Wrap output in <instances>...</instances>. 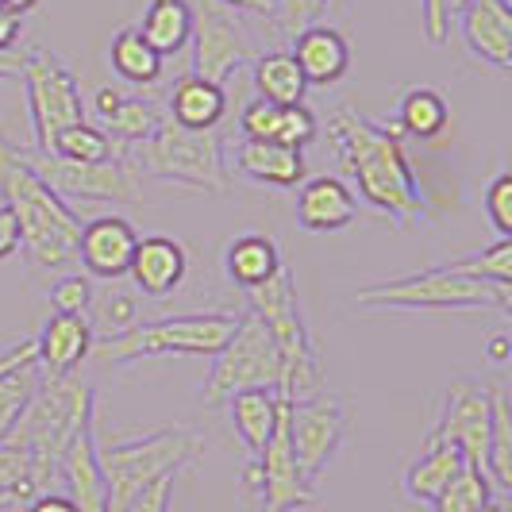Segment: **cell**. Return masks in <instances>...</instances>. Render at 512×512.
Here are the masks:
<instances>
[{
  "mask_svg": "<svg viewBox=\"0 0 512 512\" xmlns=\"http://www.w3.org/2000/svg\"><path fill=\"white\" fill-rule=\"evenodd\" d=\"M24 89H27V112H31V131H35V151L51 154L54 135L74 128L85 120V101L81 85L66 70L58 54L31 47L24 51Z\"/></svg>",
  "mask_w": 512,
  "mask_h": 512,
  "instance_id": "30bf717a",
  "label": "cell"
},
{
  "mask_svg": "<svg viewBox=\"0 0 512 512\" xmlns=\"http://www.w3.org/2000/svg\"><path fill=\"white\" fill-rule=\"evenodd\" d=\"M205 451V439L193 428H154L147 436L120 439V443H97V459L108 486V505L104 512H124L131 497H139L158 478L178 474L181 466Z\"/></svg>",
  "mask_w": 512,
  "mask_h": 512,
  "instance_id": "277c9868",
  "label": "cell"
},
{
  "mask_svg": "<svg viewBox=\"0 0 512 512\" xmlns=\"http://www.w3.org/2000/svg\"><path fill=\"white\" fill-rule=\"evenodd\" d=\"M112 70L131 81V85H154L158 77H162V54L154 51L151 43L139 35V27H124L116 39H112Z\"/></svg>",
  "mask_w": 512,
  "mask_h": 512,
  "instance_id": "1f68e13d",
  "label": "cell"
},
{
  "mask_svg": "<svg viewBox=\"0 0 512 512\" xmlns=\"http://www.w3.org/2000/svg\"><path fill=\"white\" fill-rule=\"evenodd\" d=\"M93 412H97L93 389L77 382L74 374L70 378H47V374L39 378L31 405L20 416L12 439L4 443V447H16L27 459L39 493H47L51 478L58 474V459H62L66 443L74 439L81 424L93 420Z\"/></svg>",
  "mask_w": 512,
  "mask_h": 512,
  "instance_id": "3957f363",
  "label": "cell"
},
{
  "mask_svg": "<svg viewBox=\"0 0 512 512\" xmlns=\"http://www.w3.org/2000/svg\"><path fill=\"white\" fill-rule=\"evenodd\" d=\"M293 62L301 66L308 85H335L339 77L351 70V47L343 31L324 24H312L293 35Z\"/></svg>",
  "mask_w": 512,
  "mask_h": 512,
  "instance_id": "cb8c5ba5",
  "label": "cell"
},
{
  "mask_svg": "<svg viewBox=\"0 0 512 512\" xmlns=\"http://www.w3.org/2000/svg\"><path fill=\"white\" fill-rule=\"evenodd\" d=\"M466 4H470V0H447V8H451V16H455V12H462Z\"/></svg>",
  "mask_w": 512,
  "mask_h": 512,
  "instance_id": "9f6ffc18",
  "label": "cell"
},
{
  "mask_svg": "<svg viewBox=\"0 0 512 512\" xmlns=\"http://www.w3.org/2000/svg\"><path fill=\"white\" fill-rule=\"evenodd\" d=\"M0 208H4V193H0Z\"/></svg>",
  "mask_w": 512,
  "mask_h": 512,
  "instance_id": "6f0895ef",
  "label": "cell"
},
{
  "mask_svg": "<svg viewBox=\"0 0 512 512\" xmlns=\"http://www.w3.org/2000/svg\"><path fill=\"white\" fill-rule=\"evenodd\" d=\"M16 251H20V228H16V216L4 205L0 208V262L12 258Z\"/></svg>",
  "mask_w": 512,
  "mask_h": 512,
  "instance_id": "f6af8a7d",
  "label": "cell"
},
{
  "mask_svg": "<svg viewBox=\"0 0 512 512\" xmlns=\"http://www.w3.org/2000/svg\"><path fill=\"white\" fill-rule=\"evenodd\" d=\"M247 301H251V312L266 324V332L278 343V355H282V389H278V397L305 401L312 393H320V382H324L320 378V355H316L305 320H301L293 274L282 266L270 282L247 289Z\"/></svg>",
  "mask_w": 512,
  "mask_h": 512,
  "instance_id": "ba28073f",
  "label": "cell"
},
{
  "mask_svg": "<svg viewBox=\"0 0 512 512\" xmlns=\"http://www.w3.org/2000/svg\"><path fill=\"white\" fill-rule=\"evenodd\" d=\"M112 151H116L112 139L97 124H89V120L58 131L51 147L54 158H66V162H104V158H112Z\"/></svg>",
  "mask_w": 512,
  "mask_h": 512,
  "instance_id": "d590c367",
  "label": "cell"
},
{
  "mask_svg": "<svg viewBox=\"0 0 512 512\" xmlns=\"http://www.w3.org/2000/svg\"><path fill=\"white\" fill-rule=\"evenodd\" d=\"M224 270H228V278L235 285H243V289H255V285L270 282L278 270H282V255H278V247H274V239L270 235H239V239H231L228 251H224Z\"/></svg>",
  "mask_w": 512,
  "mask_h": 512,
  "instance_id": "83f0119b",
  "label": "cell"
},
{
  "mask_svg": "<svg viewBox=\"0 0 512 512\" xmlns=\"http://www.w3.org/2000/svg\"><path fill=\"white\" fill-rule=\"evenodd\" d=\"M20 74H24V54L0 51V81H4V77H20Z\"/></svg>",
  "mask_w": 512,
  "mask_h": 512,
  "instance_id": "681fc988",
  "label": "cell"
},
{
  "mask_svg": "<svg viewBox=\"0 0 512 512\" xmlns=\"http://www.w3.org/2000/svg\"><path fill=\"white\" fill-rule=\"evenodd\" d=\"M162 124V112L154 108L151 101H139V97H120V104L104 116V135L112 139L116 151H128L135 143L151 139L154 131Z\"/></svg>",
  "mask_w": 512,
  "mask_h": 512,
  "instance_id": "d6a6232c",
  "label": "cell"
},
{
  "mask_svg": "<svg viewBox=\"0 0 512 512\" xmlns=\"http://www.w3.org/2000/svg\"><path fill=\"white\" fill-rule=\"evenodd\" d=\"M359 216V201L351 193V185L339 178H305L297 185V224L305 231H343L355 224Z\"/></svg>",
  "mask_w": 512,
  "mask_h": 512,
  "instance_id": "d6986e66",
  "label": "cell"
},
{
  "mask_svg": "<svg viewBox=\"0 0 512 512\" xmlns=\"http://www.w3.org/2000/svg\"><path fill=\"white\" fill-rule=\"evenodd\" d=\"M347 432V405L335 393H312L305 401H289V447L308 486L328 470Z\"/></svg>",
  "mask_w": 512,
  "mask_h": 512,
  "instance_id": "4fadbf2b",
  "label": "cell"
},
{
  "mask_svg": "<svg viewBox=\"0 0 512 512\" xmlns=\"http://www.w3.org/2000/svg\"><path fill=\"white\" fill-rule=\"evenodd\" d=\"M255 89L258 101L270 104H305L308 81L289 51H270L255 58Z\"/></svg>",
  "mask_w": 512,
  "mask_h": 512,
  "instance_id": "4dcf8cb0",
  "label": "cell"
},
{
  "mask_svg": "<svg viewBox=\"0 0 512 512\" xmlns=\"http://www.w3.org/2000/svg\"><path fill=\"white\" fill-rule=\"evenodd\" d=\"M455 274L462 278H478V282H493V285H512V239H497L489 243L486 251L478 255H466L447 262Z\"/></svg>",
  "mask_w": 512,
  "mask_h": 512,
  "instance_id": "8d00e7d4",
  "label": "cell"
},
{
  "mask_svg": "<svg viewBox=\"0 0 512 512\" xmlns=\"http://www.w3.org/2000/svg\"><path fill=\"white\" fill-rule=\"evenodd\" d=\"M185 270H189V258H185V247H181L178 239L147 235L131 251L128 278L135 282V289L143 297H170L185 282Z\"/></svg>",
  "mask_w": 512,
  "mask_h": 512,
  "instance_id": "ffe728a7",
  "label": "cell"
},
{
  "mask_svg": "<svg viewBox=\"0 0 512 512\" xmlns=\"http://www.w3.org/2000/svg\"><path fill=\"white\" fill-rule=\"evenodd\" d=\"M116 104H120V93H116V89H101V93H97V112H101V120Z\"/></svg>",
  "mask_w": 512,
  "mask_h": 512,
  "instance_id": "816d5d0a",
  "label": "cell"
},
{
  "mask_svg": "<svg viewBox=\"0 0 512 512\" xmlns=\"http://www.w3.org/2000/svg\"><path fill=\"white\" fill-rule=\"evenodd\" d=\"M35 362L47 378H70L81 359H89L93 351V324L89 316H70V312H54L51 320L35 335Z\"/></svg>",
  "mask_w": 512,
  "mask_h": 512,
  "instance_id": "ac0fdd59",
  "label": "cell"
},
{
  "mask_svg": "<svg viewBox=\"0 0 512 512\" xmlns=\"http://www.w3.org/2000/svg\"><path fill=\"white\" fill-rule=\"evenodd\" d=\"M231 166L239 178L270 189H297L305 181V154L266 139H239L231 151Z\"/></svg>",
  "mask_w": 512,
  "mask_h": 512,
  "instance_id": "7402d4cb",
  "label": "cell"
},
{
  "mask_svg": "<svg viewBox=\"0 0 512 512\" xmlns=\"http://www.w3.org/2000/svg\"><path fill=\"white\" fill-rule=\"evenodd\" d=\"M239 389H282V355L278 343L270 339L266 324L255 312L239 316V328L224 343V351L212 359L205 385V401H228Z\"/></svg>",
  "mask_w": 512,
  "mask_h": 512,
  "instance_id": "9c48e42d",
  "label": "cell"
},
{
  "mask_svg": "<svg viewBox=\"0 0 512 512\" xmlns=\"http://www.w3.org/2000/svg\"><path fill=\"white\" fill-rule=\"evenodd\" d=\"M0 493H12L16 501H31L39 489L31 478V466L16 447H0Z\"/></svg>",
  "mask_w": 512,
  "mask_h": 512,
  "instance_id": "ab89813d",
  "label": "cell"
},
{
  "mask_svg": "<svg viewBox=\"0 0 512 512\" xmlns=\"http://www.w3.org/2000/svg\"><path fill=\"white\" fill-rule=\"evenodd\" d=\"M24 158L66 205L70 201H101V205H135L139 201V178L131 174V166L124 158L66 162V158L39 151L24 154Z\"/></svg>",
  "mask_w": 512,
  "mask_h": 512,
  "instance_id": "8fae6325",
  "label": "cell"
},
{
  "mask_svg": "<svg viewBox=\"0 0 512 512\" xmlns=\"http://www.w3.org/2000/svg\"><path fill=\"white\" fill-rule=\"evenodd\" d=\"M139 35H143L162 58H166V54H178L181 47L189 43V35H193L189 0H151L147 12H143Z\"/></svg>",
  "mask_w": 512,
  "mask_h": 512,
  "instance_id": "f1b7e54d",
  "label": "cell"
},
{
  "mask_svg": "<svg viewBox=\"0 0 512 512\" xmlns=\"http://www.w3.org/2000/svg\"><path fill=\"white\" fill-rule=\"evenodd\" d=\"M35 339H24V343H16V347H8L4 355H0V374L4 370H12V366H24V362H35Z\"/></svg>",
  "mask_w": 512,
  "mask_h": 512,
  "instance_id": "c3c4849f",
  "label": "cell"
},
{
  "mask_svg": "<svg viewBox=\"0 0 512 512\" xmlns=\"http://www.w3.org/2000/svg\"><path fill=\"white\" fill-rule=\"evenodd\" d=\"M228 412L235 436L243 439V447L251 455H258L270 443L274 424H278V393L274 389H239L228 397Z\"/></svg>",
  "mask_w": 512,
  "mask_h": 512,
  "instance_id": "4316f807",
  "label": "cell"
},
{
  "mask_svg": "<svg viewBox=\"0 0 512 512\" xmlns=\"http://www.w3.org/2000/svg\"><path fill=\"white\" fill-rule=\"evenodd\" d=\"M462 466L466 459L455 443H424V451L405 470V497L416 505H432L439 493L459 478Z\"/></svg>",
  "mask_w": 512,
  "mask_h": 512,
  "instance_id": "484cf974",
  "label": "cell"
},
{
  "mask_svg": "<svg viewBox=\"0 0 512 512\" xmlns=\"http://www.w3.org/2000/svg\"><path fill=\"white\" fill-rule=\"evenodd\" d=\"M397 131H405L412 139H436L439 131L447 128L451 112H447V101L439 97L436 89H412L401 97V108H397Z\"/></svg>",
  "mask_w": 512,
  "mask_h": 512,
  "instance_id": "e575fe53",
  "label": "cell"
},
{
  "mask_svg": "<svg viewBox=\"0 0 512 512\" xmlns=\"http://www.w3.org/2000/svg\"><path fill=\"white\" fill-rule=\"evenodd\" d=\"M0 4H4L8 12H16L20 20H24V16L31 12V8H39V0H0Z\"/></svg>",
  "mask_w": 512,
  "mask_h": 512,
  "instance_id": "f5cc1de1",
  "label": "cell"
},
{
  "mask_svg": "<svg viewBox=\"0 0 512 512\" xmlns=\"http://www.w3.org/2000/svg\"><path fill=\"white\" fill-rule=\"evenodd\" d=\"M247 489H255L262 512H297L312 509L316 505V493L301 478L297 459H293V447H289V401L278 397V424H274V436L270 443L255 455V462L247 466L243 474Z\"/></svg>",
  "mask_w": 512,
  "mask_h": 512,
  "instance_id": "7c38bea8",
  "label": "cell"
},
{
  "mask_svg": "<svg viewBox=\"0 0 512 512\" xmlns=\"http://www.w3.org/2000/svg\"><path fill=\"white\" fill-rule=\"evenodd\" d=\"M93 424H97V412H93L89 424L77 428L74 439L62 451V459H58V478L70 489L66 497L81 512H104V505H108V486H104V470L101 459H97V432H93Z\"/></svg>",
  "mask_w": 512,
  "mask_h": 512,
  "instance_id": "e0dca14e",
  "label": "cell"
},
{
  "mask_svg": "<svg viewBox=\"0 0 512 512\" xmlns=\"http://www.w3.org/2000/svg\"><path fill=\"white\" fill-rule=\"evenodd\" d=\"M359 308H397V312H512V285L462 278L451 266H432L393 282L362 285L355 293Z\"/></svg>",
  "mask_w": 512,
  "mask_h": 512,
  "instance_id": "5b68a950",
  "label": "cell"
},
{
  "mask_svg": "<svg viewBox=\"0 0 512 512\" xmlns=\"http://www.w3.org/2000/svg\"><path fill=\"white\" fill-rule=\"evenodd\" d=\"M51 305L54 312H70V316H85L93 305V282L85 274H62L51 285Z\"/></svg>",
  "mask_w": 512,
  "mask_h": 512,
  "instance_id": "60d3db41",
  "label": "cell"
},
{
  "mask_svg": "<svg viewBox=\"0 0 512 512\" xmlns=\"http://www.w3.org/2000/svg\"><path fill=\"white\" fill-rule=\"evenodd\" d=\"M135 243H139V235L124 216H97V220L81 224L77 266L85 270V278L116 282V278L128 274Z\"/></svg>",
  "mask_w": 512,
  "mask_h": 512,
  "instance_id": "2e32d148",
  "label": "cell"
},
{
  "mask_svg": "<svg viewBox=\"0 0 512 512\" xmlns=\"http://www.w3.org/2000/svg\"><path fill=\"white\" fill-rule=\"evenodd\" d=\"M486 216L497 228V239H512V174H497L486 189Z\"/></svg>",
  "mask_w": 512,
  "mask_h": 512,
  "instance_id": "7bdbcfd3",
  "label": "cell"
},
{
  "mask_svg": "<svg viewBox=\"0 0 512 512\" xmlns=\"http://www.w3.org/2000/svg\"><path fill=\"white\" fill-rule=\"evenodd\" d=\"M224 112H228L224 85H212V81H205V77L197 74H185L174 81V89H170V120L178 128L212 131L220 128Z\"/></svg>",
  "mask_w": 512,
  "mask_h": 512,
  "instance_id": "d4e9b609",
  "label": "cell"
},
{
  "mask_svg": "<svg viewBox=\"0 0 512 512\" xmlns=\"http://www.w3.org/2000/svg\"><path fill=\"white\" fill-rule=\"evenodd\" d=\"M332 143L347 174L359 185L362 201L385 212L397 224L424 228V197L420 181L409 162V151L393 128H378L374 120L359 116L355 108H335L332 112Z\"/></svg>",
  "mask_w": 512,
  "mask_h": 512,
  "instance_id": "6da1fadb",
  "label": "cell"
},
{
  "mask_svg": "<svg viewBox=\"0 0 512 512\" xmlns=\"http://www.w3.org/2000/svg\"><path fill=\"white\" fill-rule=\"evenodd\" d=\"M20 31H24L20 16L0 4V51H16L20 47Z\"/></svg>",
  "mask_w": 512,
  "mask_h": 512,
  "instance_id": "bcb514c9",
  "label": "cell"
},
{
  "mask_svg": "<svg viewBox=\"0 0 512 512\" xmlns=\"http://www.w3.org/2000/svg\"><path fill=\"white\" fill-rule=\"evenodd\" d=\"M39 378H43L39 362H24V366H12V370L0 374V447L16 432L20 416H24V409L31 405V397H35Z\"/></svg>",
  "mask_w": 512,
  "mask_h": 512,
  "instance_id": "836d02e7",
  "label": "cell"
},
{
  "mask_svg": "<svg viewBox=\"0 0 512 512\" xmlns=\"http://www.w3.org/2000/svg\"><path fill=\"white\" fill-rule=\"evenodd\" d=\"M27 512H81L66 493H35Z\"/></svg>",
  "mask_w": 512,
  "mask_h": 512,
  "instance_id": "7dc6e473",
  "label": "cell"
},
{
  "mask_svg": "<svg viewBox=\"0 0 512 512\" xmlns=\"http://www.w3.org/2000/svg\"><path fill=\"white\" fill-rule=\"evenodd\" d=\"M489 359H493V362L509 359V335H505V332H497L493 339H489Z\"/></svg>",
  "mask_w": 512,
  "mask_h": 512,
  "instance_id": "f907efd6",
  "label": "cell"
},
{
  "mask_svg": "<svg viewBox=\"0 0 512 512\" xmlns=\"http://www.w3.org/2000/svg\"><path fill=\"white\" fill-rule=\"evenodd\" d=\"M239 328V316L231 312H189V316H162L135 324L131 332L101 339L89 355L97 362H135V359H162V355H197L216 359L231 335Z\"/></svg>",
  "mask_w": 512,
  "mask_h": 512,
  "instance_id": "52a82bcc",
  "label": "cell"
},
{
  "mask_svg": "<svg viewBox=\"0 0 512 512\" xmlns=\"http://www.w3.org/2000/svg\"><path fill=\"white\" fill-rule=\"evenodd\" d=\"M489 424H493L489 385L455 382L447 389V405H443V416H439L436 432L428 436V443H455L462 451V459H466V466L486 474Z\"/></svg>",
  "mask_w": 512,
  "mask_h": 512,
  "instance_id": "9a60e30c",
  "label": "cell"
},
{
  "mask_svg": "<svg viewBox=\"0 0 512 512\" xmlns=\"http://www.w3.org/2000/svg\"><path fill=\"white\" fill-rule=\"evenodd\" d=\"M489 405H493V424H489V451H486V478L493 493L512 489V405L501 385H489Z\"/></svg>",
  "mask_w": 512,
  "mask_h": 512,
  "instance_id": "f546056e",
  "label": "cell"
},
{
  "mask_svg": "<svg viewBox=\"0 0 512 512\" xmlns=\"http://www.w3.org/2000/svg\"><path fill=\"white\" fill-rule=\"evenodd\" d=\"M174 478H178V474H170V478H158V482L143 489L139 497H131V505L124 512H170V497H174Z\"/></svg>",
  "mask_w": 512,
  "mask_h": 512,
  "instance_id": "ee69618b",
  "label": "cell"
},
{
  "mask_svg": "<svg viewBox=\"0 0 512 512\" xmlns=\"http://www.w3.org/2000/svg\"><path fill=\"white\" fill-rule=\"evenodd\" d=\"M478 512H505V505H501V501L493 497V501H489V505H482V509H478Z\"/></svg>",
  "mask_w": 512,
  "mask_h": 512,
  "instance_id": "11a10c76",
  "label": "cell"
},
{
  "mask_svg": "<svg viewBox=\"0 0 512 512\" xmlns=\"http://www.w3.org/2000/svg\"><path fill=\"white\" fill-rule=\"evenodd\" d=\"M328 8V0H274V24L282 35H297L320 20V12Z\"/></svg>",
  "mask_w": 512,
  "mask_h": 512,
  "instance_id": "b9f144b4",
  "label": "cell"
},
{
  "mask_svg": "<svg viewBox=\"0 0 512 512\" xmlns=\"http://www.w3.org/2000/svg\"><path fill=\"white\" fill-rule=\"evenodd\" d=\"M193 12V74L224 85L235 66L251 58V43L239 27V16L216 0H189Z\"/></svg>",
  "mask_w": 512,
  "mask_h": 512,
  "instance_id": "5bb4252c",
  "label": "cell"
},
{
  "mask_svg": "<svg viewBox=\"0 0 512 512\" xmlns=\"http://www.w3.org/2000/svg\"><path fill=\"white\" fill-rule=\"evenodd\" d=\"M93 312H97V324H101L104 339L112 335H124L139 324V301L135 293H120V289H108L104 297H93Z\"/></svg>",
  "mask_w": 512,
  "mask_h": 512,
  "instance_id": "f35d334b",
  "label": "cell"
},
{
  "mask_svg": "<svg viewBox=\"0 0 512 512\" xmlns=\"http://www.w3.org/2000/svg\"><path fill=\"white\" fill-rule=\"evenodd\" d=\"M243 139H266V143H282L293 151H305L316 139V116L305 104H270L251 101L239 116Z\"/></svg>",
  "mask_w": 512,
  "mask_h": 512,
  "instance_id": "603a6c76",
  "label": "cell"
},
{
  "mask_svg": "<svg viewBox=\"0 0 512 512\" xmlns=\"http://www.w3.org/2000/svg\"><path fill=\"white\" fill-rule=\"evenodd\" d=\"M0 193L8 212L16 216L20 251L31 258V266L74 270L77 239H81L77 212L27 166L24 151H16L4 139H0Z\"/></svg>",
  "mask_w": 512,
  "mask_h": 512,
  "instance_id": "7a4b0ae2",
  "label": "cell"
},
{
  "mask_svg": "<svg viewBox=\"0 0 512 512\" xmlns=\"http://www.w3.org/2000/svg\"><path fill=\"white\" fill-rule=\"evenodd\" d=\"M462 39L482 62L509 70L512 66V8L509 0H470L462 8Z\"/></svg>",
  "mask_w": 512,
  "mask_h": 512,
  "instance_id": "44dd1931",
  "label": "cell"
},
{
  "mask_svg": "<svg viewBox=\"0 0 512 512\" xmlns=\"http://www.w3.org/2000/svg\"><path fill=\"white\" fill-rule=\"evenodd\" d=\"M135 178H166L181 181L197 193H224L228 170H224V139L220 131H189L174 120H162L151 139L135 143L120 154Z\"/></svg>",
  "mask_w": 512,
  "mask_h": 512,
  "instance_id": "8992f818",
  "label": "cell"
},
{
  "mask_svg": "<svg viewBox=\"0 0 512 512\" xmlns=\"http://www.w3.org/2000/svg\"><path fill=\"white\" fill-rule=\"evenodd\" d=\"M12 505H20V501H16L12 493H0V512H8V509H12Z\"/></svg>",
  "mask_w": 512,
  "mask_h": 512,
  "instance_id": "db71d44e",
  "label": "cell"
},
{
  "mask_svg": "<svg viewBox=\"0 0 512 512\" xmlns=\"http://www.w3.org/2000/svg\"><path fill=\"white\" fill-rule=\"evenodd\" d=\"M493 497H497V493H493L486 474L474 470V466H462L459 478L443 489L432 505H436V512H478L482 505H489Z\"/></svg>",
  "mask_w": 512,
  "mask_h": 512,
  "instance_id": "74e56055",
  "label": "cell"
}]
</instances>
